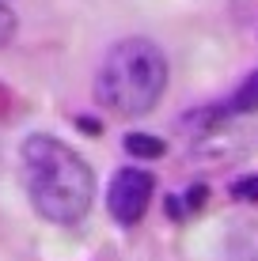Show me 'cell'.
Returning a JSON list of instances; mask_svg holds the SVG:
<instances>
[{
	"label": "cell",
	"instance_id": "ba28073f",
	"mask_svg": "<svg viewBox=\"0 0 258 261\" xmlns=\"http://www.w3.org/2000/svg\"><path fill=\"white\" fill-rule=\"evenodd\" d=\"M15 31H19V19H15V12L0 0V46H8V42L15 38Z\"/></svg>",
	"mask_w": 258,
	"mask_h": 261
},
{
	"label": "cell",
	"instance_id": "7a4b0ae2",
	"mask_svg": "<svg viewBox=\"0 0 258 261\" xmlns=\"http://www.w3.org/2000/svg\"><path fill=\"white\" fill-rule=\"evenodd\" d=\"M167 57L152 38H122L95 72V102L118 118H145L167 91Z\"/></svg>",
	"mask_w": 258,
	"mask_h": 261
},
{
	"label": "cell",
	"instance_id": "8992f818",
	"mask_svg": "<svg viewBox=\"0 0 258 261\" xmlns=\"http://www.w3.org/2000/svg\"><path fill=\"white\" fill-rule=\"evenodd\" d=\"M126 151L137 155V159H159L167 151V144L159 137H148V133H129L126 137Z\"/></svg>",
	"mask_w": 258,
	"mask_h": 261
},
{
	"label": "cell",
	"instance_id": "277c9868",
	"mask_svg": "<svg viewBox=\"0 0 258 261\" xmlns=\"http://www.w3.org/2000/svg\"><path fill=\"white\" fill-rule=\"evenodd\" d=\"M228 261H258V223H236L228 231Z\"/></svg>",
	"mask_w": 258,
	"mask_h": 261
},
{
	"label": "cell",
	"instance_id": "6da1fadb",
	"mask_svg": "<svg viewBox=\"0 0 258 261\" xmlns=\"http://www.w3.org/2000/svg\"><path fill=\"white\" fill-rule=\"evenodd\" d=\"M19 163L27 197L42 220L73 227L91 212L95 174L73 144L50 137V133H31L19 148Z\"/></svg>",
	"mask_w": 258,
	"mask_h": 261
},
{
	"label": "cell",
	"instance_id": "52a82bcc",
	"mask_svg": "<svg viewBox=\"0 0 258 261\" xmlns=\"http://www.w3.org/2000/svg\"><path fill=\"white\" fill-rule=\"evenodd\" d=\"M232 197L236 201H258V174H243L232 182Z\"/></svg>",
	"mask_w": 258,
	"mask_h": 261
},
{
	"label": "cell",
	"instance_id": "5b68a950",
	"mask_svg": "<svg viewBox=\"0 0 258 261\" xmlns=\"http://www.w3.org/2000/svg\"><path fill=\"white\" fill-rule=\"evenodd\" d=\"M228 110L232 114H258V68L239 84V91L228 98Z\"/></svg>",
	"mask_w": 258,
	"mask_h": 261
},
{
	"label": "cell",
	"instance_id": "3957f363",
	"mask_svg": "<svg viewBox=\"0 0 258 261\" xmlns=\"http://www.w3.org/2000/svg\"><path fill=\"white\" fill-rule=\"evenodd\" d=\"M152 190H156V178L148 174L145 167H122L118 174H114V182H110V197H106L110 216L122 223V227L140 223V216L148 212Z\"/></svg>",
	"mask_w": 258,
	"mask_h": 261
}]
</instances>
